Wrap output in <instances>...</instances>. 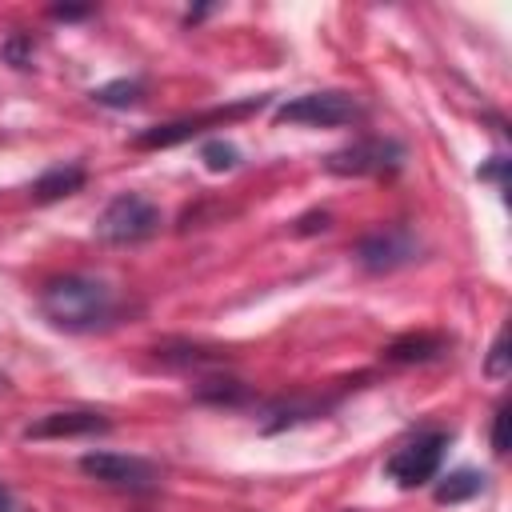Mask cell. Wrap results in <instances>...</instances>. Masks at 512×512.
Here are the masks:
<instances>
[{
    "label": "cell",
    "mask_w": 512,
    "mask_h": 512,
    "mask_svg": "<svg viewBox=\"0 0 512 512\" xmlns=\"http://www.w3.org/2000/svg\"><path fill=\"white\" fill-rule=\"evenodd\" d=\"M420 252V240L412 236V228L404 224H384L376 232H368L360 244H356V260L360 268L368 272H396L404 264H412Z\"/></svg>",
    "instance_id": "52a82bcc"
},
{
    "label": "cell",
    "mask_w": 512,
    "mask_h": 512,
    "mask_svg": "<svg viewBox=\"0 0 512 512\" xmlns=\"http://www.w3.org/2000/svg\"><path fill=\"white\" fill-rule=\"evenodd\" d=\"M156 228H160V208L140 192H120L116 200H108V208L96 220V232L108 244H136L148 240Z\"/></svg>",
    "instance_id": "3957f363"
},
{
    "label": "cell",
    "mask_w": 512,
    "mask_h": 512,
    "mask_svg": "<svg viewBox=\"0 0 512 512\" xmlns=\"http://www.w3.org/2000/svg\"><path fill=\"white\" fill-rule=\"evenodd\" d=\"M260 100H248V104H236V108H228V112H212V116H196V120H176V124H160V128H148V132H140L136 136V144L140 148H168V144H176V140H188V136H196L208 120H220V116H240V112H248V108H256Z\"/></svg>",
    "instance_id": "9c48e42d"
},
{
    "label": "cell",
    "mask_w": 512,
    "mask_h": 512,
    "mask_svg": "<svg viewBox=\"0 0 512 512\" xmlns=\"http://www.w3.org/2000/svg\"><path fill=\"white\" fill-rule=\"evenodd\" d=\"M504 420H508V408H496V416H492V452H496V456L508 452V448H504Z\"/></svg>",
    "instance_id": "2e32d148"
},
{
    "label": "cell",
    "mask_w": 512,
    "mask_h": 512,
    "mask_svg": "<svg viewBox=\"0 0 512 512\" xmlns=\"http://www.w3.org/2000/svg\"><path fill=\"white\" fill-rule=\"evenodd\" d=\"M440 348H444L440 336L420 332V336H404V340H396V344L388 348V360H428V356H436Z\"/></svg>",
    "instance_id": "7c38bea8"
},
{
    "label": "cell",
    "mask_w": 512,
    "mask_h": 512,
    "mask_svg": "<svg viewBox=\"0 0 512 512\" xmlns=\"http://www.w3.org/2000/svg\"><path fill=\"white\" fill-rule=\"evenodd\" d=\"M88 432H108V420L100 412H48L36 424L24 428L28 440H56V436H88Z\"/></svg>",
    "instance_id": "ba28073f"
},
{
    "label": "cell",
    "mask_w": 512,
    "mask_h": 512,
    "mask_svg": "<svg viewBox=\"0 0 512 512\" xmlns=\"http://www.w3.org/2000/svg\"><path fill=\"white\" fill-rule=\"evenodd\" d=\"M140 80H116V84H104V88H96L92 96L100 100V104H108V108H132V104H140Z\"/></svg>",
    "instance_id": "4fadbf2b"
},
{
    "label": "cell",
    "mask_w": 512,
    "mask_h": 512,
    "mask_svg": "<svg viewBox=\"0 0 512 512\" xmlns=\"http://www.w3.org/2000/svg\"><path fill=\"white\" fill-rule=\"evenodd\" d=\"M200 156H204V164H208L212 172H228V168L240 164V152H236V144H228V140H208V144L200 148Z\"/></svg>",
    "instance_id": "5bb4252c"
},
{
    "label": "cell",
    "mask_w": 512,
    "mask_h": 512,
    "mask_svg": "<svg viewBox=\"0 0 512 512\" xmlns=\"http://www.w3.org/2000/svg\"><path fill=\"white\" fill-rule=\"evenodd\" d=\"M40 312L64 332H92L116 316V300L104 280L56 276L40 288Z\"/></svg>",
    "instance_id": "6da1fadb"
},
{
    "label": "cell",
    "mask_w": 512,
    "mask_h": 512,
    "mask_svg": "<svg viewBox=\"0 0 512 512\" xmlns=\"http://www.w3.org/2000/svg\"><path fill=\"white\" fill-rule=\"evenodd\" d=\"M88 8H52V16L56 20H76V16H84Z\"/></svg>",
    "instance_id": "e0dca14e"
},
{
    "label": "cell",
    "mask_w": 512,
    "mask_h": 512,
    "mask_svg": "<svg viewBox=\"0 0 512 512\" xmlns=\"http://www.w3.org/2000/svg\"><path fill=\"white\" fill-rule=\"evenodd\" d=\"M508 328H500V336H496V344H492V352H488V360H484V372L492 376V380H504L508 376Z\"/></svg>",
    "instance_id": "9a60e30c"
},
{
    "label": "cell",
    "mask_w": 512,
    "mask_h": 512,
    "mask_svg": "<svg viewBox=\"0 0 512 512\" xmlns=\"http://www.w3.org/2000/svg\"><path fill=\"white\" fill-rule=\"evenodd\" d=\"M360 116V104L348 96V92H304V96H292L276 108V120L280 124H312V128H332V124H352Z\"/></svg>",
    "instance_id": "8992f818"
},
{
    "label": "cell",
    "mask_w": 512,
    "mask_h": 512,
    "mask_svg": "<svg viewBox=\"0 0 512 512\" xmlns=\"http://www.w3.org/2000/svg\"><path fill=\"white\" fill-rule=\"evenodd\" d=\"M80 184H84V168H80V164H56V168H48V172L32 184V192H36V200H56V196L76 192Z\"/></svg>",
    "instance_id": "30bf717a"
},
{
    "label": "cell",
    "mask_w": 512,
    "mask_h": 512,
    "mask_svg": "<svg viewBox=\"0 0 512 512\" xmlns=\"http://www.w3.org/2000/svg\"><path fill=\"white\" fill-rule=\"evenodd\" d=\"M404 164V148L388 136H360L344 148H336L324 168L336 176H392Z\"/></svg>",
    "instance_id": "277c9868"
},
{
    "label": "cell",
    "mask_w": 512,
    "mask_h": 512,
    "mask_svg": "<svg viewBox=\"0 0 512 512\" xmlns=\"http://www.w3.org/2000/svg\"><path fill=\"white\" fill-rule=\"evenodd\" d=\"M444 452H448V432H440V428L416 432L404 444H396V452L384 460V476L400 488H420L440 472Z\"/></svg>",
    "instance_id": "7a4b0ae2"
},
{
    "label": "cell",
    "mask_w": 512,
    "mask_h": 512,
    "mask_svg": "<svg viewBox=\"0 0 512 512\" xmlns=\"http://www.w3.org/2000/svg\"><path fill=\"white\" fill-rule=\"evenodd\" d=\"M0 512H16V504H12V492L0 484Z\"/></svg>",
    "instance_id": "ac0fdd59"
},
{
    "label": "cell",
    "mask_w": 512,
    "mask_h": 512,
    "mask_svg": "<svg viewBox=\"0 0 512 512\" xmlns=\"http://www.w3.org/2000/svg\"><path fill=\"white\" fill-rule=\"evenodd\" d=\"M80 472L120 492H152L160 484L156 464H148L144 456H128V452H84Z\"/></svg>",
    "instance_id": "5b68a950"
},
{
    "label": "cell",
    "mask_w": 512,
    "mask_h": 512,
    "mask_svg": "<svg viewBox=\"0 0 512 512\" xmlns=\"http://www.w3.org/2000/svg\"><path fill=\"white\" fill-rule=\"evenodd\" d=\"M480 488H484V472L460 468V472H452V476H444V480L436 484V500H440V504H460V500H472Z\"/></svg>",
    "instance_id": "8fae6325"
}]
</instances>
